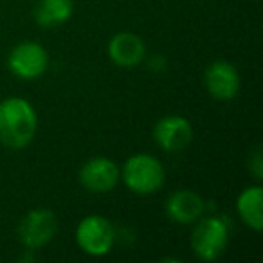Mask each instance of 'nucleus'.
<instances>
[{
	"instance_id": "f257e3e1",
	"label": "nucleus",
	"mask_w": 263,
	"mask_h": 263,
	"mask_svg": "<svg viewBox=\"0 0 263 263\" xmlns=\"http://www.w3.org/2000/svg\"><path fill=\"white\" fill-rule=\"evenodd\" d=\"M38 128L36 110L24 98H8L0 103V143L22 150L34 139Z\"/></svg>"
},
{
	"instance_id": "f03ea898",
	"label": "nucleus",
	"mask_w": 263,
	"mask_h": 263,
	"mask_svg": "<svg viewBox=\"0 0 263 263\" xmlns=\"http://www.w3.org/2000/svg\"><path fill=\"white\" fill-rule=\"evenodd\" d=\"M121 177L130 191L137 195H152L164 186L166 173L157 157L150 154H136L126 159Z\"/></svg>"
},
{
	"instance_id": "7ed1b4c3",
	"label": "nucleus",
	"mask_w": 263,
	"mask_h": 263,
	"mask_svg": "<svg viewBox=\"0 0 263 263\" xmlns=\"http://www.w3.org/2000/svg\"><path fill=\"white\" fill-rule=\"evenodd\" d=\"M229 243V226L220 216L200 220L191 234V247L202 261H215Z\"/></svg>"
},
{
	"instance_id": "20e7f679",
	"label": "nucleus",
	"mask_w": 263,
	"mask_h": 263,
	"mask_svg": "<svg viewBox=\"0 0 263 263\" xmlns=\"http://www.w3.org/2000/svg\"><path fill=\"white\" fill-rule=\"evenodd\" d=\"M76 241L85 254L99 258L112 251L116 231L108 218L101 215H88L78 223Z\"/></svg>"
},
{
	"instance_id": "39448f33",
	"label": "nucleus",
	"mask_w": 263,
	"mask_h": 263,
	"mask_svg": "<svg viewBox=\"0 0 263 263\" xmlns=\"http://www.w3.org/2000/svg\"><path fill=\"white\" fill-rule=\"evenodd\" d=\"M58 231L56 215L49 209H33L18 223V240L29 251L47 245Z\"/></svg>"
},
{
	"instance_id": "423d86ee",
	"label": "nucleus",
	"mask_w": 263,
	"mask_h": 263,
	"mask_svg": "<svg viewBox=\"0 0 263 263\" xmlns=\"http://www.w3.org/2000/svg\"><path fill=\"white\" fill-rule=\"evenodd\" d=\"M8 65L20 80H36L47 70L49 54L38 42H22L11 51Z\"/></svg>"
},
{
	"instance_id": "0eeeda50",
	"label": "nucleus",
	"mask_w": 263,
	"mask_h": 263,
	"mask_svg": "<svg viewBox=\"0 0 263 263\" xmlns=\"http://www.w3.org/2000/svg\"><path fill=\"white\" fill-rule=\"evenodd\" d=\"M121 172L112 159L94 157L80 170V182L87 191L92 193H108L119 182Z\"/></svg>"
},
{
	"instance_id": "6e6552de",
	"label": "nucleus",
	"mask_w": 263,
	"mask_h": 263,
	"mask_svg": "<svg viewBox=\"0 0 263 263\" xmlns=\"http://www.w3.org/2000/svg\"><path fill=\"white\" fill-rule=\"evenodd\" d=\"M154 137L164 152L175 154L187 148L193 139L191 123L182 116H166L155 124Z\"/></svg>"
},
{
	"instance_id": "1a4fd4ad",
	"label": "nucleus",
	"mask_w": 263,
	"mask_h": 263,
	"mask_svg": "<svg viewBox=\"0 0 263 263\" xmlns=\"http://www.w3.org/2000/svg\"><path fill=\"white\" fill-rule=\"evenodd\" d=\"M204 83L208 92L218 101H229L240 90V74L226 60H216L205 69Z\"/></svg>"
},
{
	"instance_id": "9d476101",
	"label": "nucleus",
	"mask_w": 263,
	"mask_h": 263,
	"mask_svg": "<svg viewBox=\"0 0 263 263\" xmlns=\"http://www.w3.org/2000/svg\"><path fill=\"white\" fill-rule=\"evenodd\" d=\"M146 54L144 42L134 33H117L108 44V56L119 67H136Z\"/></svg>"
},
{
	"instance_id": "9b49d317",
	"label": "nucleus",
	"mask_w": 263,
	"mask_h": 263,
	"mask_svg": "<svg viewBox=\"0 0 263 263\" xmlns=\"http://www.w3.org/2000/svg\"><path fill=\"white\" fill-rule=\"evenodd\" d=\"M205 204L200 195L191 190L175 191L166 202V213L177 223H193L202 216Z\"/></svg>"
},
{
	"instance_id": "f8f14e48",
	"label": "nucleus",
	"mask_w": 263,
	"mask_h": 263,
	"mask_svg": "<svg viewBox=\"0 0 263 263\" xmlns=\"http://www.w3.org/2000/svg\"><path fill=\"white\" fill-rule=\"evenodd\" d=\"M238 215L251 227L259 233L263 229V190L259 186L245 187L236 200Z\"/></svg>"
},
{
	"instance_id": "ddd939ff",
	"label": "nucleus",
	"mask_w": 263,
	"mask_h": 263,
	"mask_svg": "<svg viewBox=\"0 0 263 263\" xmlns=\"http://www.w3.org/2000/svg\"><path fill=\"white\" fill-rule=\"evenodd\" d=\"M72 13V0H38L34 8V20L42 27H58L65 24Z\"/></svg>"
},
{
	"instance_id": "4468645a",
	"label": "nucleus",
	"mask_w": 263,
	"mask_h": 263,
	"mask_svg": "<svg viewBox=\"0 0 263 263\" xmlns=\"http://www.w3.org/2000/svg\"><path fill=\"white\" fill-rule=\"evenodd\" d=\"M249 170H251V173L254 175L256 180L263 179V155H261V150H256L254 154L249 157Z\"/></svg>"
}]
</instances>
